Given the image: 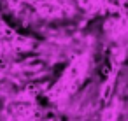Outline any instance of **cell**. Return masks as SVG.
<instances>
[{
	"label": "cell",
	"mask_w": 128,
	"mask_h": 121,
	"mask_svg": "<svg viewBox=\"0 0 128 121\" xmlns=\"http://www.w3.org/2000/svg\"><path fill=\"white\" fill-rule=\"evenodd\" d=\"M88 65H90V60H88L86 54L77 56V58L70 63V67L65 70V74L60 77V81L54 84V88H53V91H51V96H54L56 102H62L63 98L70 96V95L79 88V84L82 82V79L86 77V74H88Z\"/></svg>",
	"instance_id": "1"
}]
</instances>
